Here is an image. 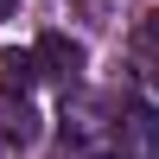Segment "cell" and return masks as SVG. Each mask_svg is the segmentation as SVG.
Returning <instances> with one entry per match:
<instances>
[{"label": "cell", "instance_id": "1", "mask_svg": "<svg viewBox=\"0 0 159 159\" xmlns=\"http://www.w3.org/2000/svg\"><path fill=\"white\" fill-rule=\"evenodd\" d=\"M153 140H159L153 108H127V121L115 127V153L121 159H153Z\"/></svg>", "mask_w": 159, "mask_h": 159}, {"label": "cell", "instance_id": "2", "mask_svg": "<svg viewBox=\"0 0 159 159\" xmlns=\"http://www.w3.org/2000/svg\"><path fill=\"white\" fill-rule=\"evenodd\" d=\"M32 57L45 64L51 76H64V83H76V70H83V45H76V38H64V32H45Z\"/></svg>", "mask_w": 159, "mask_h": 159}, {"label": "cell", "instance_id": "3", "mask_svg": "<svg viewBox=\"0 0 159 159\" xmlns=\"http://www.w3.org/2000/svg\"><path fill=\"white\" fill-rule=\"evenodd\" d=\"M38 83V57L32 51H0V96H25Z\"/></svg>", "mask_w": 159, "mask_h": 159}, {"label": "cell", "instance_id": "4", "mask_svg": "<svg viewBox=\"0 0 159 159\" xmlns=\"http://www.w3.org/2000/svg\"><path fill=\"white\" fill-rule=\"evenodd\" d=\"M0 134H7V140H19V147H25V140H32V115L19 108V115H13V121H0Z\"/></svg>", "mask_w": 159, "mask_h": 159}, {"label": "cell", "instance_id": "5", "mask_svg": "<svg viewBox=\"0 0 159 159\" xmlns=\"http://www.w3.org/2000/svg\"><path fill=\"white\" fill-rule=\"evenodd\" d=\"M140 51H159V13H147V25H140Z\"/></svg>", "mask_w": 159, "mask_h": 159}, {"label": "cell", "instance_id": "6", "mask_svg": "<svg viewBox=\"0 0 159 159\" xmlns=\"http://www.w3.org/2000/svg\"><path fill=\"white\" fill-rule=\"evenodd\" d=\"M13 7H19V0H0V19H13Z\"/></svg>", "mask_w": 159, "mask_h": 159}, {"label": "cell", "instance_id": "7", "mask_svg": "<svg viewBox=\"0 0 159 159\" xmlns=\"http://www.w3.org/2000/svg\"><path fill=\"white\" fill-rule=\"evenodd\" d=\"M153 89H159V51H153Z\"/></svg>", "mask_w": 159, "mask_h": 159}, {"label": "cell", "instance_id": "8", "mask_svg": "<svg viewBox=\"0 0 159 159\" xmlns=\"http://www.w3.org/2000/svg\"><path fill=\"white\" fill-rule=\"evenodd\" d=\"M96 159H121V153H96Z\"/></svg>", "mask_w": 159, "mask_h": 159}]
</instances>
